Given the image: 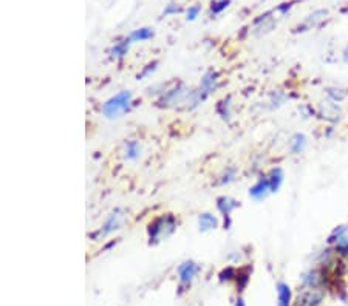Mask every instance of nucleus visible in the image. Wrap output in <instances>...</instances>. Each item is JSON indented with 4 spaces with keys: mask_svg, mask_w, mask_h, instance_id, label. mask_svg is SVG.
Segmentation results:
<instances>
[{
    "mask_svg": "<svg viewBox=\"0 0 348 306\" xmlns=\"http://www.w3.org/2000/svg\"><path fill=\"white\" fill-rule=\"evenodd\" d=\"M217 206H218V209H220L221 213H223L225 216H229L231 211L234 209V207H237V201L228 198V196H221V198L217 200Z\"/></svg>",
    "mask_w": 348,
    "mask_h": 306,
    "instance_id": "9b49d317",
    "label": "nucleus"
},
{
    "mask_svg": "<svg viewBox=\"0 0 348 306\" xmlns=\"http://www.w3.org/2000/svg\"><path fill=\"white\" fill-rule=\"evenodd\" d=\"M277 292H278V306H289V300H291V291L289 286L285 283L277 284Z\"/></svg>",
    "mask_w": 348,
    "mask_h": 306,
    "instance_id": "1a4fd4ad",
    "label": "nucleus"
},
{
    "mask_svg": "<svg viewBox=\"0 0 348 306\" xmlns=\"http://www.w3.org/2000/svg\"><path fill=\"white\" fill-rule=\"evenodd\" d=\"M119 218H121V215L118 213V211L113 212L110 216H109V220L105 221V224L102 226V229H101V235H109L110 232H113L115 229H118V226H119Z\"/></svg>",
    "mask_w": 348,
    "mask_h": 306,
    "instance_id": "0eeeda50",
    "label": "nucleus"
},
{
    "mask_svg": "<svg viewBox=\"0 0 348 306\" xmlns=\"http://www.w3.org/2000/svg\"><path fill=\"white\" fill-rule=\"evenodd\" d=\"M268 192H271V190H269V181H268V178L258 180V181L249 189V195L253 196V198H255V200L265 198Z\"/></svg>",
    "mask_w": 348,
    "mask_h": 306,
    "instance_id": "20e7f679",
    "label": "nucleus"
},
{
    "mask_svg": "<svg viewBox=\"0 0 348 306\" xmlns=\"http://www.w3.org/2000/svg\"><path fill=\"white\" fill-rule=\"evenodd\" d=\"M215 82H217V74L214 71H209L205 74V77H203V81H201V87H203V92L205 93H209L212 88L215 87Z\"/></svg>",
    "mask_w": 348,
    "mask_h": 306,
    "instance_id": "ddd939ff",
    "label": "nucleus"
},
{
    "mask_svg": "<svg viewBox=\"0 0 348 306\" xmlns=\"http://www.w3.org/2000/svg\"><path fill=\"white\" fill-rule=\"evenodd\" d=\"M198 223H200V229L201 231H209V229H215L217 228V218L214 215L210 213H201L200 218H198Z\"/></svg>",
    "mask_w": 348,
    "mask_h": 306,
    "instance_id": "9d476101",
    "label": "nucleus"
},
{
    "mask_svg": "<svg viewBox=\"0 0 348 306\" xmlns=\"http://www.w3.org/2000/svg\"><path fill=\"white\" fill-rule=\"evenodd\" d=\"M330 241H334L336 249L341 254L348 255V228L341 226L339 229H336L333 235L330 236Z\"/></svg>",
    "mask_w": 348,
    "mask_h": 306,
    "instance_id": "7ed1b4c3",
    "label": "nucleus"
},
{
    "mask_svg": "<svg viewBox=\"0 0 348 306\" xmlns=\"http://www.w3.org/2000/svg\"><path fill=\"white\" fill-rule=\"evenodd\" d=\"M132 101V93L130 92H121L116 96H113L112 99H109L107 102L104 104L102 110L104 115L107 118H116L118 115L124 113L125 110L129 108Z\"/></svg>",
    "mask_w": 348,
    "mask_h": 306,
    "instance_id": "f257e3e1",
    "label": "nucleus"
},
{
    "mask_svg": "<svg viewBox=\"0 0 348 306\" xmlns=\"http://www.w3.org/2000/svg\"><path fill=\"white\" fill-rule=\"evenodd\" d=\"M178 272H180L181 282L185 284H189L197 274V266H195V263H192V261H186L178 268Z\"/></svg>",
    "mask_w": 348,
    "mask_h": 306,
    "instance_id": "39448f33",
    "label": "nucleus"
},
{
    "mask_svg": "<svg viewBox=\"0 0 348 306\" xmlns=\"http://www.w3.org/2000/svg\"><path fill=\"white\" fill-rule=\"evenodd\" d=\"M305 145H306V138L301 133H297L293 136V140H291V150L294 153H301L303 149H305Z\"/></svg>",
    "mask_w": 348,
    "mask_h": 306,
    "instance_id": "2eb2a0df",
    "label": "nucleus"
},
{
    "mask_svg": "<svg viewBox=\"0 0 348 306\" xmlns=\"http://www.w3.org/2000/svg\"><path fill=\"white\" fill-rule=\"evenodd\" d=\"M235 306H245V302H243V300H238Z\"/></svg>",
    "mask_w": 348,
    "mask_h": 306,
    "instance_id": "412c9836",
    "label": "nucleus"
},
{
    "mask_svg": "<svg viewBox=\"0 0 348 306\" xmlns=\"http://www.w3.org/2000/svg\"><path fill=\"white\" fill-rule=\"evenodd\" d=\"M141 155V145L139 142L137 141H130L127 144V149H125V156H127V160H137Z\"/></svg>",
    "mask_w": 348,
    "mask_h": 306,
    "instance_id": "dca6fc26",
    "label": "nucleus"
},
{
    "mask_svg": "<svg viewBox=\"0 0 348 306\" xmlns=\"http://www.w3.org/2000/svg\"><path fill=\"white\" fill-rule=\"evenodd\" d=\"M153 37V29L149 26H144L139 29H135V31L129 36V39L132 42H142V41H149V39Z\"/></svg>",
    "mask_w": 348,
    "mask_h": 306,
    "instance_id": "6e6552de",
    "label": "nucleus"
},
{
    "mask_svg": "<svg viewBox=\"0 0 348 306\" xmlns=\"http://www.w3.org/2000/svg\"><path fill=\"white\" fill-rule=\"evenodd\" d=\"M326 93H328V96H330L334 102H341V101H344V99H345V96H347V93H345L344 90H339V88H330V90H328Z\"/></svg>",
    "mask_w": 348,
    "mask_h": 306,
    "instance_id": "a211bd4d",
    "label": "nucleus"
},
{
    "mask_svg": "<svg viewBox=\"0 0 348 306\" xmlns=\"http://www.w3.org/2000/svg\"><path fill=\"white\" fill-rule=\"evenodd\" d=\"M268 181H269V190H271V192H277L278 187H280V184H282V181H283V173H282V170H280V169L273 170V173H271V176L268 178Z\"/></svg>",
    "mask_w": 348,
    "mask_h": 306,
    "instance_id": "f8f14e48",
    "label": "nucleus"
},
{
    "mask_svg": "<svg viewBox=\"0 0 348 306\" xmlns=\"http://www.w3.org/2000/svg\"><path fill=\"white\" fill-rule=\"evenodd\" d=\"M175 218L172 215H166V216H160V218L155 220L150 228H149V235H150V240H162V238H167V234L164 231H167L169 235L175 231Z\"/></svg>",
    "mask_w": 348,
    "mask_h": 306,
    "instance_id": "f03ea898",
    "label": "nucleus"
},
{
    "mask_svg": "<svg viewBox=\"0 0 348 306\" xmlns=\"http://www.w3.org/2000/svg\"><path fill=\"white\" fill-rule=\"evenodd\" d=\"M344 61H345V62H348V50H347V51H345V54H344Z\"/></svg>",
    "mask_w": 348,
    "mask_h": 306,
    "instance_id": "4be33fe9",
    "label": "nucleus"
},
{
    "mask_svg": "<svg viewBox=\"0 0 348 306\" xmlns=\"http://www.w3.org/2000/svg\"><path fill=\"white\" fill-rule=\"evenodd\" d=\"M180 11H181V8H180L178 5L169 3V5H166V8H164L162 14H164V16H170V14H177V13H180Z\"/></svg>",
    "mask_w": 348,
    "mask_h": 306,
    "instance_id": "aec40b11",
    "label": "nucleus"
},
{
    "mask_svg": "<svg viewBox=\"0 0 348 306\" xmlns=\"http://www.w3.org/2000/svg\"><path fill=\"white\" fill-rule=\"evenodd\" d=\"M326 14H328V13L325 11V9H319V11H316L314 14L308 16V19L302 24V26H299V31H306V29H309L311 26H316Z\"/></svg>",
    "mask_w": 348,
    "mask_h": 306,
    "instance_id": "423d86ee",
    "label": "nucleus"
},
{
    "mask_svg": "<svg viewBox=\"0 0 348 306\" xmlns=\"http://www.w3.org/2000/svg\"><path fill=\"white\" fill-rule=\"evenodd\" d=\"M132 41L130 39H124L122 42H119L118 45H115L113 48H112V57H116V59H121V57H124V54L127 53V48H129V44H130Z\"/></svg>",
    "mask_w": 348,
    "mask_h": 306,
    "instance_id": "4468645a",
    "label": "nucleus"
},
{
    "mask_svg": "<svg viewBox=\"0 0 348 306\" xmlns=\"http://www.w3.org/2000/svg\"><path fill=\"white\" fill-rule=\"evenodd\" d=\"M200 11H201L200 5H193V6H189L187 13H186V19H187L189 22L195 21V19L198 17V14H200Z\"/></svg>",
    "mask_w": 348,
    "mask_h": 306,
    "instance_id": "6ab92c4d",
    "label": "nucleus"
},
{
    "mask_svg": "<svg viewBox=\"0 0 348 306\" xmlns=\"http://www.w3.org/2000/svg\"><path fill=\"white\" fill-rule=\"evenodd\" d=\"M229 5H231V0H217V2H212L210 13L212 14H220L221 11H225Z\"/></svg>",
    "mask_w": 348,
    "mask_h": 306,
    "instance_id": "f3484780",
    "label": "nucleus"
}]
</instances>
